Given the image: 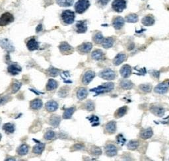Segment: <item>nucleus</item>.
Listing matches in <instances>:
<instances>
[{
	"label": "nucleus",
	"instance_id": "obj_1",
	"mask_svg": "<svg viewBox=\"0 0 169 161\" xmlns=\"http://www.w3.org/2000/svg\"><path fill=\"white\" fill-rule=\"evenodd\" d=\"M114 87H115V85L112 83H104L102 85L99 86L97 88L91 90V91L95 92L97 95H99L111 92L114 89Z\"/></svg>",
	"mask_w": 169,
	"mask_h": 161
},
{
	"label": "nucleus",
	"instance_id": "obj_2",
	"mask_svg": "<svg viewBox=\"0 0 169 161\" xmlns=\"http://www.w3.org/2000/svg\"><path fill=\"white\" fill-rule=\"evenodd\" d=\"M90 6V3L88 0H79L75 4V9L77 13H83Z\"/></svg>",
	"mask_w": 169,
	"mask_h": 161
},
{
	"label": "nucleus",
	"instance_id": "obj_3",
	"mask_svg": "<svg viewBox=\"0 0 169 161\" xmlns=\"http://www.w3.org/2000/svg\"><path fill=\"white\" fill-rule=\"evenodd\" d=\"M75 13L70 10H66L62 13V19L66 24H72L75 21Z\"/></svg>",
	"mask_w": 169,
	"mask_h": 161
},
{
	"label": "nucleus",
	"instance_id": "obj_4",
	"mask_svg": "<svg viewBox=\"0 0 169 161\" xmlns=\"http://www.w3.org/2000/svg\"><path fill=\"white\" fill-rule=\"evenodd\" d=\"M14 21V17L10 13L6 12L0 17V26H4L11 23Z\"/></svg>",
	"mask_w": 169,
	"mask_h": 161
},
{
	"label": "nucleus",
	"instance_id": "obj_5",
	"mask_svg": "<svg viewBox=\"0 0 169 161\" xmlns=\"http://www.w3.org/2000/svg\"><path fill=\"white\" fill-rule=\"evenodd\" d=\"M99 77H101L103 79L111 81L115 79L116 73L111 69H105V70H103L100 73Z\"/></svg>",
	"mask_w": 169,
	"mask_h": 161
},
{
	"label": "nucleus",
	"instance_id": "obj_6",
	"mask_svg": "<svg viewBox=\"0 0 169 161\" xmlns=\"http://www.w3.org/2000/svg\"><path fill=\"white\" fill-rule=\"evenodd\" d=\"M112 9L116 12L120 13L126 7V2L125 0H115L112 4Z\"/></svg>",
	"mask_w": 169,
	"mask_h": 161
},
{
	"label": "nucleus",
	"instance_id": "obj_7",
	"mask_svg": "<svg viewBox=\"0 0 169 161\" xmlns=\"http://www.w3.org/2000/svg\"><path fill=\"white\" fill-rule=\"evenodd\" d=\"M59 48H60V52L64 55H69L74 52V48L66 42H62L59 46Z\"/></svg>",
	"mask_w": 169,
	"mask_h": 161
},
{
	"label": "nucleus",
	"instance_id": "obj_8",
	"mask_svg": "<svg viewBox=\"0 0 169 161\" xmlns=\"http://www.w3.org/2000/svg\"><path fill=\"white\" fill-rule=\"evenodd\" d=\"M0 46L3 48L5 49L7 52H14L15 48L10 40L7 39H2L0 40Z\"/></svg>",
	"mask_w": 169,
	"mask_h": 161
},
{
	"label": "nucleus",
	"instance_id": "obj_9",
	"mask_svg": "<svg viewBox=\"0 0 169 161\" xmlns=\"http://www.w3.org/2000/svg\"><path fill=\"white\" fill-rule=\"evenodd\" d=\"M117 147L113 144H108L105 147V153L110 157H112V156H116L117 155Z\"/></svg>",
	"mask_w": 169,
	"mask_h": 161
},
{
	"label": "nucleus",
	"instance_id": "obj_10",
	"mask_svg": "<svg viewBox=\"0 0 169 161\" xmlns=\"http://www.w3.org/2000/svg\"><path fill=\"white\" fill-rule=\"evenodd\" d=\"M169 86L167 83H160L158 85L155 87V92L157 94H164L167 93L168 91Z\"/></svg>",
	"mask_w": 169,
	"mask_h": 161
},
{
	"label": "nucleus",
	"instance_id": "obj_11",
	"mask_svg": "<svg viewBox=\"0 0 169 161\" xmlns=\"http://www.w3.org/2000/svg\"><path fill=\"white\" fill-rule=\"evenodd\" d=\"M95 76V73L93 71H87L85 72V73L83 77V83L85 85H89Z\"/></svg>",
	"mask_w": 169,
	"mask_h": 161
},
{
	"label": "nucleus",
	"instance_id": "obj_12",
	"mask_svg": "<svg viewBox=\"0 0 169 161\" xmlns=\"http://www.w3.org/2000/svg\"><path fill=\"white\" fill-rule=\"evenodd\" d=\"M150 110L154 115L159 117H162L164 114V108L161 107H159V106H152Z\"/></svg>",
	"mask_w": 169,
	"mask_h": 161
},
{
	"label": "nucleus",
	"instance_id": "obj_13",
	"mask_svg": "<svg viewBox=\"0 0 169 161\" xmlns=\"http://www.w3.org/2000/svg\"><path fill=\"white\" fill-rule=\"evenodd\" d=\"M77 32L78 33H85L87 30V25L85 21H79L76 24Z\"/></svg>",
	"mask_w": 169,
	"mask_h": 161
},
{
	"label": "nucleus",
	"instance_id": "obj_14",
	"mask_svg": "<svg viewBox=\"0 0 169 161\" xmlns=\"http://www.w3.org/2000/svg\"><path fill=\"white\" fill-rule=\"evenodd\" d=\"M8 72L13 75H18L22 71V68L17 64H11L7 68Z\"/></svg>",
	"mask_w": 169,
	"mask_h": 161
},
{
	"label": "nucleus",
	"instance_id": "obj_15",
	"mask_svg": "<svg viewBox=\"0 0 169 161\" xmlns=\"http://www.w3.org/2000/svg\"><path fill=\"white\" fill-rule=\"evenodd\" d=\"M93 48V44L90 42H85L82 44L78 47L79 52L83 54H87L90 52Z\"/></svg>",
	"mask_w": 169,
	"mask_h": 161
},
{
	"label": "nucleus",
	"instance_id": "obj_16",
	"mask_svg": "<svg viewBox=\"0 0 169 161\" xmlns=\"http://www.w3.org/2000/svg\"><path fill=\"white\" fill-rule=\"evenodd\" d=\"M112 25L116 30H119L122 29L123 26L124 25V19L121 17H117L113 20Z\"/></svg>",
	"mask_w": 169,
	"mask_h": 161
},
{
	"label": "nucleus",
	"instance_id": "obj_17",
	"mask_svg": "<svg viewBox=\"0 0 169 161\" xmlns=\"http://www.w3.org/2000/svg\"><path fill=\"white\" fill-rule=\"evenodd\" d=\"M105 131L109 134L115 133L116 131V123L114 121H111L107 123L105 126Z\"/></svg>",
	"mask_w": 169,
	"mask_h": 161
},
{
	"label": "nucleus",
	"instance_id": "obj_18",
	"mask_svg": "<svg viewBox=\"0 0 169 161\" xmlns=\"http://www.w3.org/2000/svg\"><path fill=\"white\" fill-rule=\"evenodd\" d=\"M120 72L122 77L127 78L131 75V68L129 65H124L122 67Z\"/></svg>",
	"mask_w": 169,
	"mask_h": 161
},
{
	"label": "nucleus",
	"instance_id": "obj_19",
	"mask_svg": "<svg viewBox=\"0 0 169 161\" xmlns=\"http://www.w3.org/2000/svg\"><path fill=\"white\" fill-rule=\"evenodd\" d=\"M26 46L30 51H34V50L38 49L39 43L34 38H32L27 42Z\"/></svg>",
	"mask_w": 169,
	"mask_h": 161
},
{
	"label": "nucleus",
	"instance_id": "obj_20",
	"mask_svg": "<svg viewBox=\"0 0 169 161\" xmlns=\"http://www.w3.org/2000/svg\"><path fill=\"white\" fill-rule=\"evenodd\" d=\"M46 108L50 112H52L56 111V110L58 108V104L54 100L48 101V103L46 104Z\"/></svg>",
	"mask_w": 169,
	"mask_h": 161
},
{
	"label": "nucleus",
	"instance_id": "obj_21",
	"mask_svg": "<svg viewBox=\"0 0 169 161\" xmlns=\"http://www.w3.org/2000/svg\"><path fill=\"white\" fill-rule=\"evenodd\" d=\"M91 57L95 60H102V59H104L105 56L102 50H96L93 52L92 54H91Z\"/></svg>",
	"mask_w": 169,
	"mask_h": 161
},
{
	"label": "nucleus",
	"instance_id": "obj_22",
	"mask_svg": "<svg viewBox=\"0 0 169 161\" xmlns=\"http://www.w3.org/2000/svg\"><path fill=\"white\" fill-rule=\"evenodd\" d=\"M153 135V132L151 128H147L143 130L140 133V136L143 139H147L151 137Z\"/></svg>",
	"mask_w": 169,
	"mask_h": 161
},
{
	"label": "nucleus",
	"instance_id": "obj_23",
	"mask_svg": "<svg viewBox=\"0 0 169 161\" xmlns=\"http://www.w3.org/2000/svg\"><path fill=\"white\" fill-rule=\"evenodd\" d=\"M126 58V54H118L117 56L115 57V58L113 60V63L114 65L115 66H119L120 64H121L122 62H124Z\"/></svg>",
	"mask_w": 169,
	"mask_h": 161
},
{
	"label": "nucleus",
	"instance_id": "obj_24",
	"mask_svg": "<svg viewBox=\"0 0 169 161\" xmlns=\"http://www.w3.org/2000/svg\"><path fill=\"white\" fill-rule=\"evenodd\" d=\"M42 101L40 99H34L30 102V108L33 110H39L42 107Z\"/></svg>",
	"mask_w": 169,
	"mask_h": 161
},
{
	"label": "nucleus",
	"instance_id": "obj_25",
	"mask_svg": "<svg viewBox=\"0 0 169 161\" xmlns=\"http://www.w3.org/2000/svg\"><path fill=\"white\" fill-rule=\"evenodd\" d=\"M88 95V91L85 88H80L77 92V97L79 100H84Z\"/></svg>",
	"mask_w": 169,
	"mask_h": 161
},
{
	"label": "nucleus",
	"instance_id": "obj_26",
	"mask_svg": "<svg viewBox=\"0 0 169 161\" xmlns=\"http://www.w3.org/2000/svg\"><path fill=\"white\" fill-rule=\"evenodd\" d=\"M141 22H142V24L143 25L149 26H151L154 24L155 19L152 16L147 15V16H146L143 18V19H142V21H141Z\"/></svg>",
	"mask_w": 169,
	"mask_h": 161
},
{
	"label": "nucleus",
	"instance_id": "obj_27",
	"mask_svg": "<svg viewBox=\"0 0 169 161\" xmlns=\"http://www.w3.org/2000/svg\"><path fill=\"white\" fill-rule=\"evenodd\" d=\"M37 142H38V144L33 147V151L35 154H41L44 150L45 145L39 141H37Z\"/></svg>",
	"mask_w": 169,
	"mask_h": 161
},
{
	"label": "nucleus",
	"instance_id": "obj_28",
	"mask_svg": "<svg viewBox=\"0 0 169 161\" xmlns=\"http://www.w3.org/2000/svg\"><path fill=\"white\" fill-rule=\"evenodd\" d=\"M113 44H114V39L111 37L104 38L103 42H102L103 46L104 48H107V49L111 48L113 46Z\"/></svg>",
	"mask_w": 169,
	"mask_h": 161
},
{
	"label": "nucleus",
	"instance_id": "obj_29",
	"mask_svg": "<svg viewBox=\"0 0 169 161\" xmlns=\"http://www.w3.org/2000/svg\"><path fill=\"white\" fill-rule=\"evenodd\" d=\"M120 86L123 89L128 90L131 89L134 86L133 83L129 80H122L120 83Z\"/></svg>",
	"mask_w": 169,
	"mask_h": 161
},
{
	"label": "nucleus",
	"instance_id": "obj_30",
	"mask_svg": "<svg viewBox=\"0 0 169 161\" xmlns=\"http://www.w3.org/2000/svg\"><path fill=\"white\" fill-rule=\"evenodd\" d=\"M58 5L61 7H70L74 3V0H56Z\"/></svg>",
	"mask_w": 169,
	"mask_h": 161
},
{
	"label": "nucleus",
	"instance_id": "obj_31",
	"mask_svg": "<svg viewBox=\"0 0 169 161\" xmlns=\"http://www.w3.org/2000/svg\"><path fill=\"white\" fill-rule=\"evenodd\" d=\"M127 111V107H121V108H120L119 109H118L116 110L115 116L116 118H121V117L124 116V115L126 114Z\"/></svg>",
	"mask_w": 169,
	"mask_h": 161
},
{
	"label": "nucleus",
	"instance_id": "obj_32",
	"mask_svg": "<svg viewBox=\"0 0 169 161\" xmlns=\"http://www.w3.org/2000/svg\"><path fill=\"white\" fill-rule=\"evenodd\" d=\"M58 87V83L54 79H49L46 85V89L48 91H52L56 89Z\"/></svg>",
	"mask_w": 169,
	"mask_h": 161
},
{
	"label": "nucleus",
	"instance_id": "obj_33",
	"mask_svg": "<svg viewBox=\"0 0 169 161\" xmlns=\"http://www.w3.org/2000/svg\"><path fill=\"white\" fill-rule=\"evenodd\" d=\"M28 152H29V147L25 144L21 145L19 147V149H17L18 154H19V155H21V156L26 155L27 153H28Z\"/></svg>",
	"mask_w": 169,
	"mask_h": 161
},
{
	"label": "nucleus",
	"instance_id": "obj_34",
	"mask_svg": "<svg viewBox=\"0 0 169 161\" xmlns=\"http://www.w3.org/2000/svg\"><path fill=\"white\" fill-rule=\"evenodd\" d=\"M75 108L74 107H71L70 108H67L65 110L64 113L63 115V118L64 119H70L72 116L73 114L74 113Z\"/></svg>",
	"mask_w": 169,
	"mask_h": 161
},
{
	"label": "nucleus",
	"instance_id": "obj_35",
	"mask_svg": "<svg viewBox=\"0 0 169 161\" xmlns=\"http://www.w3.org/2000/svg\"><path fill=\"white\" fill-rule=\"evenodd\" d=\"M3 129L6 131L10 133H12L15 131V126L13 124L11 123H7L4 124L3 126Z\"/></svg>",
	"mask_w": 169,
	"mask_h": 161
},
{
	"label": "nucleus",
	"instance_id": "obj_36",
	"mask_svg": "<svg viewBox=\"0 0 169 161\" xmlns=\"http://www.w3.org/2000/svg\"><path fill=\"white\" fill-rule=\"evenodd\" d=\"M50 123L54 127H58L60 123V117L54 115V116H53L51 118H50Z\"/></svg>",
	"mask_w": 169,
	"mask_h": 161
},
{
	"label": "nucleus",
	"instance_id": "obj_37",
	"mask_svg": "<svg viewBox=\"0 0 169 161\" xmlns=\"http://www.w3.org/2000/svg\"><path fill=\"white\" fill-rule=\"evenodd\" d=\"M126 20L127 22H136L138 21V16L136 14H134V13H131V14H130L127 15L126 18Z\"/></svg>",
	"mask_w": 169,
	"mask_h": 161
},
{
	"label": "nucleus",
	"instance_id": "obj_38",
	"mask_svg": "<svg viewBox=\"0 0 169 161\" xmlns=\"http://www.w3.org/2000/svg\"><path fill=\"white\" fill-rule=\"evenodd\" d=\"M103 40H104V37H103V34L100 33H96L95 35L94 36V37H93V40H94V42L96 44L102 43Z\"/></svg>",
	"mask_w": 169,
	"mask_h": 161
},
{
	"label": "nucleus",
	"instance_id": "obj_39",
	"mask_svg": "<svg viewBox=\"0 0 169 161\" xmlns=\"http://www.w3.org/2000/svg\"><path fill=\"white\" fill-rule=\"evenodd\" d=\"M127 148L131 150H135L139 146V142L136 141H131L127 143Z\"/></svg>",
	"mask_w": 169,
	"mask_h": 161
},
{
	"label": "nucleus",
	"instance_id": "obj_40",
	"mask_svg": "<svg viewBox=\"0 0 169 161\" xmlns=\"http://www.w3.org/2000/svg\"><path fill=\"white\" fill-rule=\"evenodd\" d=\"M139 88L141 89V91L145 92V93H149V92H151L152 90V86L150 85L143 84V85H139Z\"/></svg>",
	"mask_w": 169,
	"mask_h": 161
},
{
	"label": "nucleus",
	"instance_id": "obj_41",
	"mask_svg": "<svg viewBox=\"0 0 169 161\" xmlns=\"http://www.w3.org/2000/svg\"><path fill=\"white\" fill-rule=\"evenodd\" d=\"M55 137V133L53 131H48L45 133L44 139L46 140H51Z\"/></svg>",
	"mask_w": 169,
	"mask_h": 161
},
{
	"label": "nucleus",
	"instance_id": "obj_42",
	"mask_svg": "<svg viewBox=\"0 0 169 161\" xmlns=\"http://www.w3.org/2000/svg\"><path fill=\"white\" fill-rule=\"evenodd\" d=\"M91 154H93L94 155H101L102 151H101V150H100L99 147H92V148H91Z\"/></svg>",
	"mask_w": 169,
	"mask_h": 161
},
{
	"label": "nucleus",
	"instance_id": "obj_43",
	"mask_svg": "<svg viewBox=\"0 0 169 161\" xmlns=\"http://www.w3.org/2000/svg\"><path fill=\"white\" fill-rule=\"evenodd\" d=\"M59 72H60V71L54 67L50 68L48 71L49 75L52 77H56L59 74Z\"/></svg>",
	"mask_w": 169,
	"mask_h": 161
},
{
	"label": "nucleus",
	"instance_id": "obj_44",
	"mask_svg": "<svg viewBox=\"0 0 169 161\" xmlns=\"http://www.w3.org/2000/svg\"><path fill=\"white\" fill-rule=\"evenodd\" d=\"M21 87V83L19 82H16L14 83L12 87V90H13V93H15L19 91Z\"/></svg>",
	"mask_w": 169,
	"mask_h": 161
},
{
	"label": "nucleus",
	"instance_id": "obj_45",
	"mask_svg": "<svg viewBox=\"0 0 169 161\" xmlns=\"http://www.w3.org/2000/svg\"><path fill=\"white\" fill-rule=\"evenodd\" d=\"M85 108L87 110H89V111H92V110H93L95 108L94 103L92 102V101H88V102L85 104Z\"/></svg>",
	"mask_w": 169,
	"mask_h": 161
},
{
	"label": "nucleus",
	"instance_id": "obj_46",
	"mask_svg": "<svg viewBox=\"0 0 169 161\" xmlns=\"http://www.w3.org/2000/svg\"><path fill=\"white\" fill-rule=\"evenodd\" d=\"M117 141H118V143H122V145L124 144L125 143V139L124 137H123L121 135H118V137H117Z\"/></svg>",
	"mask_w": 169,
	"mask_h": 161
},
{
	"label": "nucleus",
	"instance_id": "obj_47",
	"mask_svg": "<svg viewBox=\"0 0 169 161\" xmlns=\"http://www.w3.org/2000/svg\"><path fill=\"white\" fill-rule=\"evenodd\" d=\"M98 1L103 6H104L107 5L110 0H98Z\"/></svg>",
	"mask_w": 169,
	"mask_h": 161
},
{
	"label": "nucleus",
	"instance_id": "obj_48",
	"mask_svg": "<svg viewBox=\"0 0 169 161\" xmlns=\"http://www.w3.org/2000/svg\"><path fill=\"white\" fill-rule=\"evenodd\" d=\"M42 30V25L40 24L37 26V27H36V32H37V33H38V32H40Z\"/></svg>",
	"mask_w": 169,
	"mask_h": 161
},
{
	"label": "nucleus",
	"instance_id": "obj_49",
	"mask_svg": "<svg viewBox=\"0 0 169 161\" xmlns=\"http://www.w3.org/2000/svg\"><path fill=\"white\" fill-rule=\"evenodd\" d=\"M2 139V135H1V133H0V140H1Z\"/></svg>",
	"mask_w": 169,
	"mask_h": 161
}]
</instances>
